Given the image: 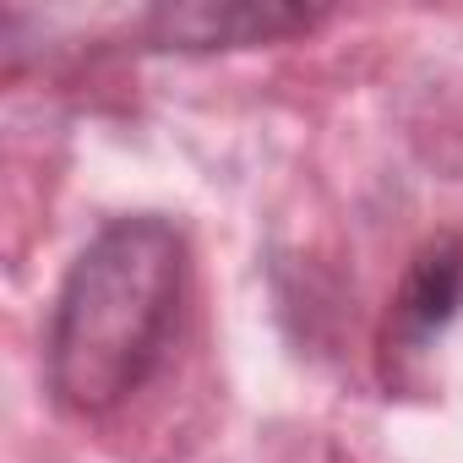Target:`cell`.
Masks as SVG:
<instances>
[{
  "mask_svg": "<svg viewBox=\"0 0 463 463\" xmlns=\"http://www.w3.org/2000/svg\"><path fill=\"white\" fill-rule=\"evenodd\" d=\"M185 300V235L158 213L109 218L77 251L50 338V392L71 414H109L164 365Z\"/></svg>",
  "mask_w": 463,
  "mask_h": 463,
  "instance_id": "obj_1",
  "label": "cell"
},
{
  "mask_svg": "<svg viewBox=\"0 0 463 463\" xmlns=\"http://www.w3.org/2000/svg\"><path fill=\"white\" fill-rule=\"evenodd\" d=\"M311 23H317V12H300V6H218V0H191V6L153 12L147 39L164 50H241V44H273Z\"/></svg>",
  "mask_w": 463,
  "mask_h": 463,
  "instance_id": "obj_2",
  "label": "cell"
},
{
  "mask_svg": "<svg viewBox=\"0 0 463 463\" xmlns=\"http://www.w3.org/2000/svg\"><path fill=\"white\" fill-rule=\"evenodd\" d=\"M458 311H463V241H436L414 257V268L392 300V333H398V344H425Z\"/></svg>",
  "mask_w": 463,
  "mask_h": 463,
  "instance_id": "obj_3",
  "label": "cell"
}]
</instances>
